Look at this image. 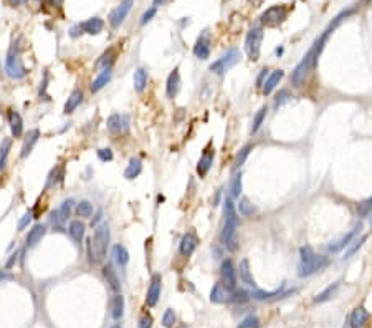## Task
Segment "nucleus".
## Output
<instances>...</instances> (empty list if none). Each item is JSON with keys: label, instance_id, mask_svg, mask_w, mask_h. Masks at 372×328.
<instances>
[{"label": "nucleus", "instance_id": "obj_1", "mask_svg": "<svg viewBox=\"0 0 372 328\" xmlns=\"http://www.w3.org/2000/svg\"><path fill=\"white\" fill-rule=\"evenodd\" d=\"M349 14H351V10L343 12L341 15L336 17L334 24L329 25V28H327L326 32L323 33L316 42H314V45L309 48V51L303 56V60H301V62L296 65V68L293 70V73H291V83H293V86H295V88H301V86L304 85V81H306V78H308L309 72H311V70L318 65V58H319V55H321L323 48H325V43L327 40V37H329V35L332 33V30L338 27L339 22L343 20L344 17H348Z\"/></svg>", "mask_w": 372, "mask_h": 328}, {"label": "nucleus", "instance_id": "obj_2", "mask_svg": "<svg viewBox=\"0 0 372 328\" xmlns=\"http://www.w3.org/2000/svg\"><path fill=\"white\" fill-rule=\"evenodd\" d=\"M237 229H238V214L235 209L233 202L230 199L225 201V226L222 230V244L229 251L235 252L238 249V239H237Z\"/></svg>", "mask_w": 372, "mask_h": 328}, {"label": "nucleus", "instance_id": "obj_3", "mask_svg": "<svg viewBox=\"0 0 372 328\" xmlns=\"http://www.w3.org/2000/svg\"><path fill=\"white\" fill-rule=\"evenodd\" d=\"M301 260L300 265H298V275L300 277H309V275L319 272V270H325L327 265H329V259L325 255H319L313 251L309 246L301 247L300 251Z\"/></svg>", "mask_w": 372, "mask_h": 328}, {"label": "nucleus", "instance_id": "obj_4", "mask_svg": "<svg viewBox=\"0 0 372 328\" xmlns=\"http://www.w3.org/2000/svg\"><path fill=\"white\" fill-rule=\"evenodd\" d=\"M91 249L94 251L96 262L103 260L108 252V244H109V227L108 224H101L94 229V235L91 239Z\"/></svg>", "mask_w": 372, "mask_h": 328}, {"label": "nucleus", "instance_id": "obj_5", "mask_svg": "<svg viewBox=\"0 0 372 328\" xmlns=\"http://www.w3.org/2000/svg\"><path fill=\"white\" fill-rule=\"evenodd\" d=\"M261 42H263V28L253 27L250 32L247 33V38H245V51H247L248 58H250L252 62H256V60L260 58Z\"/></svg>", "mask_w": 372, "mask_h": 328}, {"label": "nucleus", "instance_id": "obj_6", "mask_svg": "<svg viewBox=\"0 0 372 328\" xmlns=\"http://www.w3.org/2000/svg\"><path fill=\"white\" fill-rule=\"evenodd\" d=\"M288 17V8L284 5H273L261 14L260 17V24L263 27H278L281 25Z\"/></svg>", "mask_w": 372, "mask_h": 328}, {"label": "nucleus", "instance_id": "obj_7", "mask_svg": "<svg viewBox=\"0 0 372 328\" xmlns=\"http://www.w3.org/2000/svg\"><path fill=\"white\" fill-rule=\"evenodd\" d=\"M238 62H240V51L237 50V48H230L222 58H218L217 62H213L212 65H210V72L215 73V75H223V73H227Z\"/></svg>", "mask_w": 372, "mask_h": 328}, {"label": "nucleus", "instance_id": "obj_8", "mask_svg": "<svg viewBox=\"0 0 372 328\" xmlns=\"http://www.w3.org/2000/svg\"><path fill=\"white\" fill-rule=\"evenodd\" d=\"M5 70H7V75L10 78H15V80H20V78H25L27 76V68H25L23 62H22L20 55L15 53L14 50L7 55V60H5Z\"/></svg>", "mask_w": 372, "mask_h": 328}, {"label": "nucleus", "instance_id": "obj_9", "mask_svg": "<svg viewBox=\"0 0 372 328\" xmlns=\"http://www.w3.org/2000/svg\"><path fill=\"white\" fill-rule=\"evenodd\" d=\"M133 3H134V0H124V2H121V5H117L115 10H111L108 20L113 28H117L122 22H124V19L131 12V8H133Z\"/></svg>", "mask_w": 372, "mask_h": 328}, {"label": "nucleus", "instance_id": "obj_10", "mask_svg": "<svg viewBox=\"0 0 372 328\" xmlns=\"http://www.w3.org/2000/svg\"><path fill=\"white\" fill-rule=\"evenodd\" d=\"M220 275H222V283L229 288V290H235V288H237V270H235L233 262L230 259L222 262Z\"/></svg>", "mask_w": 372, "mask_h": 328}, {"label": "nucleus", "instance_id": "obj_11", "mask_svg": "<svg viewBox=\"0 0 372 328\" xmlns=\"http://www.w3.org/2000/svg\"><path fill=\"white\" fill-rule=\"evenodd\" d=\"M361 229H362V224H361V222H359V224L354 226V229L349 230L348 234H344L341 239H338V240H332V242H329V246H327V251H329L331 253H336V252L343 251L344 247H348L349 244H351L352 240L357 237V234L361 232Z\"/></svg>", "mask_w": 372, "mask_h": 328}, {"label": "nucleus", "instance_id": "obj_12", "mask_svg": "<svg viewBox=\"0 0 372 328\" xmlns=\"http://www.w3.org/2000/svg\"><path fill=\"white\" fill-rule=\"evenodd\" d=\"M161 290H163V277L159 274H154L151 278V285H149L147 297H146V303L149 307H154V305L159 302Z\"/></svg>", "mask_w": 372, "mask_h": 328}, {"label": "nucleus", "instance_id": "obj_13", "mask_svg": "<svg viewBox=\"0 0 372 328\" xmlns=\"http://www.w3.org/2000/svg\"><path fill=\"white\" fill-rule=\"evenodd\" d=\"M213 157H215V151H213L212 148H207V150L204 151V154L200 156L199 164H197V174H199L200 177L207 176V173L210 171V168H212L213 164Z\"/></svg>", "mask_w": 372, "mask_h": 328}, {"label": "nucleus", "instance_id": "obj_14", "mask_svg": "<svg viewBox=\"0 0 372 328\" xmlns=\"http://www.w3.org/2000/svg\"><path fill=\"white\" fill-rule=\"evenodd\" d=\"M194 55L200 60H205L210 56V38L207 33L200 35V37L197 38L194 45Z\"/></svg>", "mask_w": 372, "mask_h": 328}, {"label": "nucleus", "instance_id": "obj_15", "mask_svg": "<svg viewBox=\"0 0 372 328\" xmlns=\"http://www.w3.org/2000/svg\"><path fill=\"white\" fill-rule=\"evenodd\" d=\"M367 322H369V312L364 307H357L352 310L351 317H349L351 328H364Z\"/></svg>", "mask_w": 372, "mask_h": 328}, {"label": "nucleus", "instance_id": "obj_16", "mask_svg": "<svg viewBox=\"0 0 372 328\" xmlns=\"http://www.w3.org/2000/svg\"><path fill=\"white\" fill-rule=\"evenodd\" d=\"M197 244H199V239H197V235L194 232H189L186 234L181 240V247H179V251H181L182 255L189 257L194 253V251L197 249Z\"/></svg>", "mask_w": 372, "mask_h": 328}, {"label": "nucleus", "instance_id": "obj_17", "mask_svg": "<svg viewBox=\"0 0 372 328\" xmlns=\"http://www.w3.org/2000/svg\"><path fill=\"white\" fill-rule=\"evenodd\" d=\"M210 300H212L213 303H225V302H229L230 300L229 288L220 282L215 283L212 288V292H210Z\"/></svg>", "mask_w": 372, "mask_h": 328}, {"label": "nucleus", "instance_id": "obj_18", "mask_svg": "<svg viewBox=\"0 0 372 328\" xmlns=\"http://www.w3.org/2000/svg\"><path fill=\"white\" fill-rule=\"evenodd\" d=\"M179 88H181V75H179V70L176 68L167 78V85H165V93H167V98H176V95L179 93Z\"/></svg>", "mask_w": 372, "mask_h": 328}, {"label": "nucleus", "instance_id": "obj_19", "mask_svg": "<svg viewBox=\"0 0 372 328\" xmlns=\"http://www.w3.org/2000/svg\"><path fill=\"white\" fill-rule=\"evenodd\" d=\"M80 25H81V30H83V32H86V33H90V35H98V33H101L103 28H104V22H103L101 19H99V17H93V19L83 22V24H80Z\"/></svg>", "mask_w": 372, "mask_h": 328}, {"label": "nucleus", "instance_id": "obj_20", "mask_svg": "<svg viewBox=\"0 0 372 328\" xmlns=\"http://www.w3.org/2000/svg\"><path fill=\"white\" fill-rule=\"evenodd\" d=\"M283 76H284V72H283V70H275V72L271 73L270 76H266L265 85L261 86V88H263V93H265V95H270L271 91H273V90L278 86V83L281 81Z\"/></svg>", "mask_w": 372, "mask_h": 328}, {"label": "nucleus", "instance_id": "obj_21", "mask_svg": "<svg viewBox=\"0 0 372 328\" xmlns=\"http://www.w3.org/2000/svg\"><path fill=\"white\" fill-rule=\"evenodd\" d=\"M103 275H104V278H106V280H108L109 287H111V290H115V292H119V290H121L119 278H117L116 270L113 269V265H111V264H106V265L103 267Z\"/></svg>", "mask_w": 372, "mask_h": 328}, {"label": "nucleus", "instance_id": "obj_22", "mask_svg": "<svg viewBox=\"0 0 372 328\" xmlns=\"http://www.w3.org/2000/svg\"><path fill=\"white\" fill-rule=\"evenodd\" d=\"M45 234H46V227L43 226V224L33 226L32 230H30L28 235H27V246L28 247H35L43 239V235H45Z\"/></svg>", "mask_w": 372, "mask_h": 328}, {"label": "nucleus", "instance_id": "obj_23", "mask_svg": "<svg viewBox=\"0 0 372 328\" xmlns=\"http://www.w3.org/2000/svg\"><path fill=\"white\" fill-rule=\"evenodd\" d=\"M8 123H10V131L14 134V138H20L23 134V121H22V116L19 113L10 111L8 115Z\"/></svg>", "mask_w": 372, "mask_h": 328}, {"label": "nucleus", "instance_id": "obj_24", "mask_svg": "<svg viewBox=\"0 0 372 328\" xmlns=\"http://www.w3.org/2000/svg\"><path fill=\"white\" fill-rule=\"evenodd\" d=\"M238 274H240V278H242L243 283H247V285L250 287H255V278H253V275L250 272V262H248V259H243L242 262H240L238 265Z\"/></svg>", "mask_w": 372, "mask_h": 328}, {"label": "nucleus", "instance_id": "obj_25", "mask_svg": "<svg viewBox=\"0 0 372 328\" xmlns=\"http://www.w3.org/2000/svg\"><path fill=\"white\" fill-rule=\"evenodd\" d=\"M121 128L128 129V116L113 115L108 118V129L111 131V133H119Z\"/></svg>", "mask_w": 372, "mask_h": 328}, {"label": "nucleus", "instance_id": "obj_26", "mask_svg": "<svg viewBox=\"0 0 372 328\" xmlns=\"http://www.w3.org/2000/svg\"><path fill=\"white\" fill-rule=\"evenodd\" d=\"M38 138H40V131H38V129H32V131H30L27 139H25V143H23V146H22V152H20L22 157H27L30 152H32L35 143L38 141Z\"/></svg>", "mask_w": 372, "mask_h": 328}, {"label": "nucleus", "instance_id": "obj_27", "mask_svg": "<svg viewBox=\"0 0 372 328\" xmlns=\"http://www.w3.org/2000/svg\"><path fill=\"white\" fill-rule=\"evenodd\" d=\"M83 101V91L80 90H74L71 95H70L68 101L65 103V108H63V113H67V115H70V113H73L74 109H76L78 106H80V103Z\"/></svg>", "mask_w": 372, "mask_h": 328}, {"label": "nucleus", "instance_id": "obj_28", "mask_svg": "<svg viewBox=\"0 0 372 328\" xmlns=\"http://www.w3.org/2000/svg\"><path fill=\"white\" fill-rule=\"evenodd\" d=\"M122 313H124V299H122V295L116 294L111 300V315L115 320H119Z\"/></svg>", "mask_w": 372, "mask_h": 328}, {"label": "nucleus", "instance_id": "obj_29", "mask_svg": "<svg viewBox=\"0 0 372 328\" xmlns=\"http://www.w3.org/2000/svg\"><path fill=\"white\" fill-rule=\"evenodd\" d=\"M70 235H71V239L74 240L76 244H81L83 237H85V224H83L81 221H73L71 224H70Z\"/></svg>", "mask_w": 372, "mask_h": 328}, {"label": "nucleus", "instance_id": "obj_30", "mask_svg": "<svg viewBox=\"0 0 372 328\" xmlns=\"http://www.w3.org/2000/svg\"><path fill=\"white\" fill-rule=\"evenodd\" d=\"M339 287H341V282H336V283H332V285H329V287H327L326 290H323L321 294H319V295H316V299H314V302H316V303H323V302H327V300L334 299V295L338 294Z\"/></svg>", "mask_w": 372, "mask_h": 328}, {"label": "nucleus", "instance_id": "obj_31", "mask_svg": "<svg viewBox=\"0 0 372 328\" xmlns=\"http://www.w3.org/2000/svg\"><path fill=\"white\" fill-rule=\"evenodd\" d=\"M113 257H115L116 264L121 267H124L129 260V253L126 251V247L121 246V244H116V246L113 247Z\"/></svg>", "mask_w": 372, "mask_h": 328}, {"label": "nucleus", "instance_id": "obj_32", "mask_svg": "<svg viewBox=\"0 0 372 328\" xmlns=\"http://www.w3.org/2000/svg\"><path fill=\"white\" fill-rule=\"evenodd\" d=\"M147 85V72L144 68H139L136 70L134 73V88L138 93H142L144 88H146Z\"/></svg>", "mask_w": 372, "mask_h": 328}, {"label": "nucleus", "instance_id": "obj_33", "mask_svg": "<svg viewBox=\"0 0 372 328\" xmlns=\"http://www.w3.org/2000/svg\"><path fill=\"white\" fill-rule=\"evenodd\" d=\"M109 80H111V70L108 68V70H104L101 75H99V76L93 81V85H91V91H93V93H96V91L103 90L104 86H106L108 83H109Z\"/></svg>", "mask_w": 372, "mask_h": 328}, {"label": "nucleus", "instance_id": "obj_34", "mask_svg": "<svg viewBox=\"0 0 372 328\" xmlns=\"http://www.w3.org/2000/svg\"><path fill=\"white\" fill-rule=\"evenodd\" d=\"M141 171H142V163L139 159H131L129 161V166L126 168V171H124V177L126 179H134V177H138L139 174H141Z\"/></svg>", "mask_w": 372, "mask_h": 328}, {"label": "nucleus", "instance_id": "obj_35", "mask_svg": "<svg viewBox=\"0 0 372 328\" xmlns=\"http://www.w3.org/2000/svg\"><path fill=\"white\" fill-rule=\"evenodd\" d=\"M10 148H12V139L10 138L3 139L2 144H0V171L5 168L7 156H8V152H10Z\"/></svg>", "mask_w": 372, "mask_h": 328}, {"label": "nucleus", "instance_id": "obj_36", "mask_svg": "<svg viewBox=\"0 0 372 328\" xmlns=\"http://www.w3.org/2000/svg\"><path fill=\"white\" fill-rule=\"evenodd\" d=\"M252 150H253L252 144H248V146H245V148H242V150H240V152H238L237 156H235V159H233V169H235V171H237L238 168H242L243 163H245V159L248 157V154H250Z\"/></svg>", "mask_w": 372, "mask_h": 328}, {"label": "nucleus", "instance_id": "obj_37", "mask_svg": "<svg viewBox=\"0 0 372 328\" xmlns=\"http://www.w3.org/2000/svg\"><path fill=\"white\" fill-rule=\"evenodd\" d=\"M366 240H367V235H362L361 239H354L352 242L348 246V251L344 252V257H343V259H349V257H351L352 253H356V252L359 251V249H361L362 246H364Z\"/></svg>", "mask_w": 372, "mask_h": 328}, {"label": "nucleus", "instance_id": "obj_38", "mask_svg": "<svg viewBox=\"0 0 372 328\" xmlns=\"http://www.w3.org/2000/svg\"><path fill=\"white\" fill-rule=\"evenodd\" d=\"M238 212L245 217H250L256 212V207L248 199H240L238 202Z\"/></svg>", "mask_w": 372, "mask_h": 328}, {"label": "nucleus", "instance_id": "obj_39", "mask_svg": "<svg viewBox=\"0 0 372 328\" xmlns=\"http://www.w3.org/2000/svg\"><path fill=\"white\" fill-rule=\"evenodd\" d=\"M266 111H268V108L263 106V108L258 109L256 115L253 116V123H252V134H253V133H256V131L260 129V126L263 125L265 116H266Z\"/></svg>", "mask_w": 372, "mask_h": 328}, {"label": "nucleus", "instance_id": "obj_40", "mask_svg": "<svg viewBox=\"0 0 372 328\" xmlns=\"http://www.w3.org/2000/svg\"><path fill=\"white\" fill-rule=\"evenodd\" d=\"M283 288V287H281ZM281 288H278V290H273V292H263V290H256L253 292L252 297L255 300H270L273 299V297H278V295H283L281 294Z\"/></svg>", "mask_w": 372, "mask_h": 328}, {"label": "nucleus", "instance_id": "obj_41", "mask_svg": "<svg viewBox=\"0 0 372 328\" xmlns=\"http://www.w3.org/2000/svg\"><path fill=\"white\" fill-rule=\"evenodd\" d=\"M76 214L80 217H90L91 214H93V204L88 202V201H81V202L76 205Z\"/></svg>", "mask_w": 372, "mask_h": 328}, {"label": "nucleus", "instance_id": "obj_42", "mask_svg": "<svg viewBox=\"0 0 372 328\" xmlns=\"http://www.w3.org/2000/svg\"><path fill=\"white\" fill-rule=\"evenodd\" d=\"M238 328H260V318L255 317V315H248L240 322Z\"/></svg>", "mask_w": 372, "mask_h": 328}, {"label": "nucleus", "instance_id": "obj_43", "mask_svg": "<svg viewBox=\"0 0 372 328\" xmlns=\"http://www.w3.org/2000/svg\"><path fill=\"white\" fill-rule=\"evenodd\" d=\"M176 312H174L172 308H167L165 310V313H164V317H163V325L165 327V328H172L174 327V323H176Z\"/></svg>", "mask_w": 372, "mask_h": 328}, {"label": "nucleus", "instance_id": "obj_44", "mask_svg": "<svg viewBox=\"0 0 372 328\" xmlns=\"http://www.w3.org/2000/svg\"><path fill=\"white\" fill-rule=\"evenodd\" d=\"M240 192H242V173L235 174L233 181H232V196H233V198H238Z\"/></svg>", "mask_w": 372, "mask_h": 328}, {"label": "nucleus", "instance_id": "obj_45", "mask_svg": "<svg viewBox=\"0 0 372 328\" xmlns=\"http://www.w3.org/2000/svg\"><path fill=\"white\" fill-rule=\"evenodd\" d=\"M73 204H74L73 199H67L63 204H61V207H60L58 212H60V216H61V219H63V221L70 217V214H71V209H73Z\"/></svg>", "mask_w": 372, "mask_h": 328}, {"label": "nucleus", "instance_id": "obj_46", "mask_svg": "<svg viewBox=\"0 0 372 328\" xmlns=\"http://www.w3.org/2000/svg\"><path fill=\"white\" fill-rule=\"evenodd\" d=\"M113 56H115V53H113V50H109L108 53H104L103 56H101V60H99L98 63H96V67L98 68H104V70H108L109 68V65L113 63Z\"/></svg>", "mask_w": 372, "mask_h": 328}, {"label": "nucleus", "instance_id": "obj_47", "mask_svg": "<svg viewBox=\"0 0 372 328\" xmlns=\"http://www.w3.org/2000/svg\"><path fill=\"white\" fill-rule=\"evenodd\" d=\"M290 98H291L290 91H288V90H281V91H279V93L277 95V98H275V108L281 106V104H283V103H286Z\"/></svg>", "mask_w": 372, "mask_h": 328}, {"label": "nucleus", "instance_id": "obj_48", "mask_svg": "<svg viewBox=\"0 0 372 328\" xmlns=\"http://www.w3.org/2000/svg\"><path fill=\"white\" fill-rule=\"evenodd\" d=\"M250 294H247L245 290H237L235 294H230V300L229 302H235V303H238V302H247L248 299H250Z\"/></svg>", "mask_w": 372, "mask_h": 328}, {"label": "nucleus", "instance_id": "obj_49", "mask_svg": "<svg viewBox=\"0 0 372 328\" xmlns=\"http://www.w3.org/2000/svg\"><path fill=\"white\" fill-rule=\"evenodd\" d=\"M372 211V198L364 201V202H361L357 205V214L359 216H367Z\"/></svg>", "mask_w": 372, "mask_h": 328}, {"label": "nucleus", "instance_id": "obj_50", "mask_svg": "<svg viewBox=\"0 0 372 328\" xmlns=\"http://www.w3.org/2000/svg\"><path fill=\"white\" fill-rule=\"evenodd\" d=\"M58 176H61V169L56 168V169H53V171H51V174H50V179H48L46 189H48V187H51L53 184H56V182L60 181V177H58Z\"/></svg>", "mask_w": 372, "mask_h": 328}, {"label": "nucleus", "instance_id": "obj_51", "mask_svg": "<svg viewBox=\"0 0 372 328\" xmlns=\"http://www.w3.org/2000/svg\"><path fill=\"white\" fill-rule=\"evenodd\" d=\"M156 12H157V10H156V7H151V8H149V10L144 12L142 17H141V24H142V25H146L147 22H151V20H152V17L156 15Z\"/></svg>", "mask_w": 372, "mask_h": 328}, {"label": "nucleus", "instance_id": "obj_52", "mask_svg": "<svg viewBox=\"0 0 372 328\" xmlns=\"http://www.w3.org/2000/svg\"><path fill=\"white\" fill-rule=\"evenodd\" d=\"M98 157L101 161H104V163H108V161L113 159V151L109 150V148H104V150H99L98 151Z\"/></svg>", "mask_w": 372, "mask_h": 328}, {"label": "nucleus", "instance_id": "obj_53", "mask_svg": "<svg viewBox=\"0 0 372 328\" xmlns=\"http://www.w3.org/2000/svg\"><path fill=\"white\" fill-rule=\"evenodd\" d=\"M30 221H32V212H27L23 217L20 219V222H19V230H23L25 227L28 226V222H30Z\"/></svg>", "mask_w": 372, "mask_h": 328}, {"label": "nucleus", "instance_id": "obj_54", "mask_svg": "<svg viewBox=\"0 0 372 328\" xmlns=\"http://www.w3.org/2000/svg\"><path fill=\"white\" fill-rule=\"evenodd\" d=\"M151 327H152L151 315H144V317L141 318V322H139V328H151Z\"/></svg>", "mask_w": 372, "mask_h": 328}, {"label": "nucleus", "instance_id": "obj_55", "mask_svg": "<svg viewBox=\"0 0 372 328\" xmlns=\"http://www.w3.org/2000/svg\"><path fill=\"white\" fill-rule=\"evenodd\" d=\"M61 216H60V212H51V224H53L55 227H58V229H61Z\"/></svg>", "mask_w": 372, "mask_h": 328}, {"label": "nucleus", "instance_id": "obj_56", "mask_svg": "<svg viewBox=\"0 0 372 328\" xmlns=\"http://www.w3.org/2000/svg\"><path fill=\"white\" fill-rule=\"evenodd\" d=\"M266 75H268V70H266V68H265V70H261V75L258 76V85H256V86H263V85H265V81H263V80H265V76H266Z\"/></svg>", "mask_w": 372, "mask_h": 328}, {"label": "nucleus", "instance_id": "obj_57", "mask_svg": "<svg viewBox=\"0 0 372 328\" xmlns=\"http://www.w3.org/2000/svg\"><path fill=\"white\" fill-rule=\"evenodd\" d=\"M12 278V275L10 274H7L5 270H0V282H3V280H10Z\"/></svg>", "mask_w": 372, "mask_h": 328}, {"label": "nucleus", "instance_id": "obj_58", "mask_svg": "<svg viewBox=\"0 0 372 328\" xmlns=\"http://www.w3.org/2000/svg\"><path fill=\"white\" fill-rule=\"evenodd\" d=\"M27 0H8V3H10L12 7H17V5H22V3H25Z\"/></svg>", "mask_w": 372, "mask_h": 328}, {"label": "nucleus", "instance_id": "obj_59", "mask_svg": "<svg viewBox=\"0 0 372 328\" xmlns=\"http://www.w3.org/2000/svg\"><path fill=\"white\" fill-rule=\"evenodd\" d=\"M17 255H19V253H14V255H10V260H8L7 262V267H12V265H14V262H17Z\"/></svg>", "mask_w": 372, "mask_h": 328}, {"label": "nucleus", "instance_id": "obj_60", "mask_svg": "<svg viewBox=\"0 0 372 328\" xmlns=\"http://www.w3.org/2000/svg\"><path fill=\"white\" fill-rule=\"evenodd\" d=\"M161 3H164V0H154V5H161Z\"/></svg>", "mask_w": 372, "mask_h": 328}, {"label": "nucleus", "instance_id": "obj_61", "mask_svg": "<svg viewBox=\"0 0 372 328\" xmlns=\"http://www.w3.org/2000/svg\"><path fill=\"white\" fill-rule=\"evenodd\" d=\"M111 328H121L119 323H115V325H111Z\"/></svg>", "mask_w": 372, "mask_h": 328}]
</instances>
